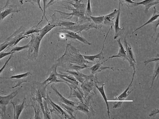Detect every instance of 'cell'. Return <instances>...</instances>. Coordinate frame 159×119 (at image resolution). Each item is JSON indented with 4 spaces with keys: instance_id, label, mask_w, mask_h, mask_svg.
<instances>
[{
    "instance_id": "obj_28",
    "label": "cell",
    "mask_w": 159,
    "mask_h": 119,
    "mask_svg": "<svg viewBox=\"0 0 159 119\" xmlns=\"http://www.w3.org/2000/svg\"><path fill=\"white\" fill-rule=\"evenodd\" d=\"M33 104L32 105L34 108L35 111L34 119L43 118V113L39 104L35 100L32 98Z\"/></svg>"
},
{
    "instance_id": "obj_29",
    "label": "cell",
    "mask_w": 159,
    "mask_h": 119,
    "mask_svg": "<svg viewBox=\"0 0 159 119\" xmlns=\"http://www.w3.org/2000/svg\"><path fill=\"white\" fill-rule=\"evenodd\" d=\"M25 99L23 102L20 104L14 105L13 103L14 110V119H17L19 118L20 116L25 107Z\"/></svg>"
},
{
    "instance_id": "obj_1",
    "label": "cell",
    "mask_w": 159,
    "mask_h": 119,
    "mask_svg": "<svg viewBox=\"0 0 159 119\" xmlns=\"http://www.w3.org/2000/svg\"><path fill=\"white\" fill-rule=\"evenodd\" d=\"M57 26H58L57 24L52 25L48 23L39 32L29 35L31 39L29 43L27 60H33L36 59L39 55V47L42 39L52 29Z\"/></svg>"
},
{
    "instance_id": "obj_44",
    "label": "cell",
    "mask_w": 159,
    "mask_h": 119,
    "mask_svg": "<svg viewBox=\"0 0 159 119\" xmlns=\"http://www.w3.org/2000/svg\"><path fill=\"white\" fill-rule=\"evenodd\" d=\"M64 0H50V1L46 5V9L48 7H49L50 6L53 5V4L55 3L56 2H57L58 1H63Z\"/></svg>"
},
{
    "instance_id": "obj_32",
    "label": "cell",
    "mask_w": 159,
    "mask_h": 119,
    "mask_svg": "<svg viewBox=\"0 0 159 119\" xmlns=\"http://www.w3.org/2000/svg\"><path fill=\"white\" fill-rule=\"evenodd\" d=\"M159 61L155 62V66L153 74L152 76V84L151 86V88H152L153 86V84L155 78L158 76L159 74Z\"/></svg>"
},
{
    "instance_id": "obj_34",
    "label": "cell",
    "mask_w": 159,
    "mask_h": 119,
    "mask_svg": "<svg viewBox=\"0 0 159 119\" xmlns=\"http://www.w3.org/2000/svg\"><path fill=\"white\" fill-rule=\"evenodd\" d=\"M31 75L30 72H26L25 73L18 74L16 75L11 76L9 77H1L0 78H6V79H20L23 77H25L28 76L29 75Z\"/></svg>"
},
{
    "instance_id": "obj_2",
    "label": "cell",
    "mask_w": 159,
    "mask_h": 119,
    "mask_svg": "<svg viewBox=\"0 0 159 119\" xmlns=\"http://www.w3.org/2000/svg\"><path fill=\"white\" fill-rule=\"evenodd\" d=\"M58 66L67 63L82 64L92 63L85 60L80 50L72 46L71 43H67L64 54L57 60Z\"/></svg>"
},
{
    "instance_id": "obj_35",
    "label": "cell",
    "mask_w": 159,
    "mask_h": 119,
    "mask_svg": "<svg viewBox=\"0 0 159 119\" xmlns=\"http://www.w3.org/2000/svg\"><path fill=\"white\" fill-rule=\"evenodd\" d=\"M120 4H124L126 5L128 7L134 6L136 2L132 0H118Z\"/></svg>"
},
{
    "instance_id": "obj_11",
    "label": "cell",
    "mask_w": 159,
    "mask_h": 119,
    "mask_svg": "<svg viewBox=\"0 0 159 119\" xmlns=\"http://www.w3.org/2000/svg\"><path fill=\"white\" fill-rule=\"evenodd\" d=\"M19 11L17 6L14 4L5 5L2 7H0V24L9 15L14 13H18Z\"/></svg>"
},
{
    "instance_id": "obj_15",
    "label": "cell",
    "mask_w": 159,
    "mask_h": 119,
    "mask_svg": "<svg viewBox=\"0 0 159 119\" xmlns=\"http://www.w3.org/2000/svg\"><path fill=\"white\" fill-rule=\"evenodd\" d=\"M118 10L115 9L111 13L104 16L103 24L111 26V29L114 25V22L117 16Z\"/></svg>"
},
{
    "instance_id": "obj_6",
    "label": "cell",
    "mask_w": 159,
    "mask_h": 119,
    "mask_svg": "<svg viewBox=\"0 0 159 119\" xmlns=\"http://www.w3.org/2000/svg\"><path fill=\"white\" fill-rule=\"evenodd\" d=\"M94 78L93 74L90 75L81 83L80 87L84 94V99L89 96L92 91L95 92L94 89L96 84L94 83Z\"/></svg>"
},
{
    "instance_id": "obj_30",
    "label": "cell",
    "mask_w": 159,
    "mask_h": 119,
    "mask_svg": "<svg viewBox=\"0 0 159 119\" xmlns=\"http://www.w3.org/2000/svg\"><path fill=\"white\" fill-rule=\"evenodd\" d=\"M105 85V84H102V86L99 87L96 84H95V87L99 91V92L101 94L102 98H103L105 103L106 104L107 109V113L108 115V118H110V110L109 108L108 103V101L107 100V97L105 94V91L104 89V86Z\"/></svg>"
},
{
    "instance_id": "obj_10",
    "label": "cell",
    "mask_w": 159,
    "mask_h": 119,
    "mask_svg": "<svg viewBox=\"0 0 159 119\" xmlns=\"http://www.w3.org/2000/svg\"><path fill=\"white\" fill-rule=\"evenodd\" d=\"M69 86L70 92L68 98H78L80 102H83L84 98V94L81 87L79 85H76L68 83L66 82Z\"/></svg>"
},
{
    "instance_id": "obj_43",
    "label": "cell",
    "mask_w": 159,
    "mask_h": 119,
    "mask_svg": "<svg viewBox=\"0 0 159 119\" xmlns=\"http://www.w3.org/2000/svg\"><path fill=\"white\" fill-rule=\"evenodd\" d=\"M43 16H44L45 18L47 20L48 22V20L47 19V18L46 17V16H45V14L46 13V5L47 2V0H43Z\"/></svg>"
},
{
    "instance_id": "obj_41",
    "label": "cell",
    "mask_w": 159,
    "mask_h": 119,
    "mask_svg": "<svg viewBox=\"0 0 159 119\" xmlns=\"http://www.w3.org/2000/svg\"><path fill=\"white\" fill-rule=\"evenodd\" d=\"M14 53H15V52H11V51L9 52H5L2 51L1 52H0V60L8 55L13 54Z\"/></svg>"
},
{
    "instance_id": "obj_33",
    "label": "cell",
    "mask_w": 159,
    "mask_h": 119,
    "mask_svg": "<svg viewBox=\"0 0 159 119\" xmlns=\"http://www.w3.org/2000/svg\"><path fill=\"white\" fill-rule=\"evenodd\" d=\"M44 104H43L44 107V111L45 112V116L43 118L44 119H50V115L51 114L49 108L48 107V103L47 100L46 98L44 99Z\"/></svg>"
},
{
    "instance_id": "obj_47",
    "label": "cell",
    "mask_w": 159,
    "mask_h": 119,
    "mask_svg": "<svg viewBox=\"0 0 159 119\" xmlns=\"http://www.w3.org/2000/svg\"><path fill=\"white\" fill-rule=\"evenodd\" d=\"M25 0H19V2L21 5H22L23 4V2Z\"/></svg>"
},
{
    "instance_id": "obj_42",
    "label": "cell",
    "mask_w": 159,
    "mask_h": 119,
    "mask_svg": "<svg viewBox=\"0 0 159 119\" xmlns=\"http://www.w3.org/2000/svg\"><path fill=\"white\" fill-rule=\"evenodd\" d=\"M12 55H13L12 54H11L9 57L8 58V59L5 62L4 65L2 67V68L0 69V74L2 72V71L4 69V68H5L8 62L11 59V58H12Z\"/></svg>"
},
{
    "instance_id": "obj_22",
    "label": "cell",
    "mask_w": 159,
    "mask_h": 119,
    "mask_svg": "<svg viewBox=\"0 0 159 119\" xmlns=\"http://www.w3.org/2000/svg\"><path fill=\"white\" fill-rule=\"evenodd\" d=\"M159 2V1H157V0H144L139 2H136L134 6L136 7L140 5L144 6L145 7L144 12L147 13L151 7L158 4Z\"/></svg>"
},
{
    "instance_id": "obj_48",
    "label": "cell",
    "mask_w": 159,
    "mask_h": 119,
    "mask_svg": "<svg viewBox=\"0 0 159 119\" xmlns=\"http://www.w3.org/2000/svg\"><path fill=\"white\" fill-rule=\"evenodd\" d=\"M9 1V0H7L6 3V4H5V5H8Z\"/></svg>"
},
{
    "instance_id": "obj_37",
    "label": "cell",
    "mask_w": 159,
    "mask_h": 119,
    "mask_svg": "<svg viewBox=\"0 0 159 119\" xmlns=\"http://www.w3.org/2000/svg\"><path fill=\"white\" fill-rule=\"evenodd\" d=\"M41 0H25L26 2H29L33 5L36 4L38 6L39 8L42 11L43 14V11L40 4V2Z\"/></svg>"
},
{
    "instance_id": "obj_25",
    "label": "cell",
    "mask_w": 159,
    "mask_h": 119,
    "mask_svg": "<svg viewBox=\"0 0 159 119\" xmlns=\"http://www.w3.org/2000/svg\"><path fill=\"white\" fill-rule=\"evenodd\" d=\"M18 89L7 96H1L0 95V104L5 106L7 105L16 95Z\"/></svg>"
},
{
    "instance_id": "obj_26",
    "label": "cell",
    "mask_w": 159,
    "mask_h": 119,
    "mask_svg": "<svg viewBox=\"0 0 159 119\" xmlns=\"http://www.w3.org/2000/svg\"><path fill=\"white\" fill-rule=\"evenodd\" d=\"M108 60V59L103 62L100 63H98L99 62H97L96 64L90 67L89 68V69L91 71L92 74H93L97 73L100 72L102 70L106 69H111V67L102 66V64Z\"/></svg>"
},
{
    "instance_id": "obj_36",
    "label": "cell",
    "mask_w": 159,
    "mask_h": 119,
    "mask_svg": "<svg viewBox=\"0 0 159 119\" xmlns=\"http://www.w3.org/2000/svg\"><path fill=\"white\" fill-rule=\"evenodd\" d=\"M29 43H28L27 44L22 46H16L13 48L10 51L11 52H15L16 51H18L24 49L28 48H29Z\"/></svg>"
},
{
    "instance_id": "obj_27",
    "label": "cell",
    "mask_w": 159,
    "mask_h": 119,
    "mask_svg": "<svg viewBox=\"0 0 159 119\" xmlns=\"http://www.w3.org/2000/svg\"><path fill=\"white\" fill-rule=\"evenodd\" d=\"M153 8L154 9L153 13L152 15V16L149 19L141 26L135 30L132 33V34H133L138 30H139V29L150 23H152L153 22L158 19L159 16V11L157 10L156 8V6L154 7Z\"/></svg>"
},
{
    "instance_id": "obj_12",
    "label": "cell",
    "mask_w": 159,
    "mask_h": 119,
    "mask_svg": "<svg viewBox=\"0 0 159 119\" xmlns=\"http://www.w3.org/2000/svg\"><path fill=\"white\" fill-rule=\"evenodd\" d=\"M124 40V46L125 48L127 56L128 59V61L130 64V67H132L134 70H135V64L136 63V62L134 58L132 48L130 44L127 42L126 40L125 39Z\"/></svg>"
},
{
    "instance_id": "obj_14",
    "label": "cell",
    "mask_w": 159,
    "mask_h": 119,
    "mask_svg": "<svg viewBox=\"0 0 159 119\" xmlns=\"http://www.w3.org/2000/svg\"><path fill=\"white\" fill-rule=\"evenodd\" d=\"M66 73L60 72V73H57V75L60 79L64 81V83H68L72 84L79 85V82L77 79L72 75L67 73Z\"/></svg>"
},
{
    "instance_id": "obj_40",
    "label": "cell",
    "mask_w": 159,
    "mask_h": 119,
    "mask_svg": "<svg viewBox=\"0 0 159 119\" xmlns=\"http://www.w3.org/2000/svg\"><path fill=\"white\" fill-rule=\"evenodd\" d=\"M159 55L158 54L157 55V57L156 58H152V59L146 60L143 62V63L145 65H146L149 62L153 61L156 62L157 61H159Z\"/></svg>"
},
{
    "instance_id": "obj_31",
    "label": "cell",
    "mask_w": 159,
    "mask_h": 119,
    "mask_svg": "<svg viewBox=\"0 0 159 119\" xmlns=\"http://www.w3.org/2000/svg\"><path fill=\"white\" fill-rule=\"evenodd\" d=\"M104 16H94L91 15L89 16V18L92 21L93 23L97 26V25H99L102 27V24H103Z\"/></svg>"
},
{
    "instance_id": "obj_16",
    "label": "cell",
    "mask_w": 159,
    "mask_h": 119,
    "mask_svg": "<svg viewBox=\"0 0 159 119\" xmlns=\"http://www.w3.org/2000/svg\"><path fill=\"white\" fill-rule=\"evenodd\" d=\"M111 29V28H110L108 31L107 33L105 38L103 42L102 47L100 53L97 55H83L84 58L85 60H88L94 62H95V59H99V60L98 62H99L100 60H103L104 58L103 51L104 48L105 42L107 37V35Z\"/></svg>"
},
{
    "instance_id": "obj_46",
    "label": "cell",
    "mask_w": 159,
    "mask_h": 119,
    "mask_svg": "<svg viewBox=\"0 0 159 119\" xmlns=\"http://www.w3.org/2000/svg\"><path fill=\"white\" fill-rule=\"evenodd\" d=\"M123 102V101H118V102L114 104L113 107V108H116L120 107Z\"/></svg>"
},
{
    "instance_id": "obj_5",
    "label": "cell",
    "mask_w": 159,
    "mask_h": 119,
    "mask_svg": "<svg viewBox=\"0 0 159 119\" xmlns=\"http://www.w3.org/2000/svg\"><path fill=\"white\" fill-rule=\"evenodd\" d=\"M59 32L61 33L60 35L61 37L72 40L88 45H90L91 44L84 37L82 34L72 31L65 29H62V30Z\"/></svg>"
},
{
    "instance_id": "obj_8",
    "label": "cell",
    "mask_w": 159,
    "mask_h": 119,
    "mask_svg": "<svg viewBox=\"0 0 159 119\" xmlns=\"http://www.w3.org/2000/svg\"><path fill=\"white\" fill-rule=\"evenodd\" d=\"M99 29L98 27L93 23L80 24L75 23L74 24L66 28L61 29L73 31L80 34H82L81 32L83 30H87L91 28Z\"/></svg>"
},
{
    "instance_id": "obj_19",
    "label": "cell",
    "mask_w": 159,
    "mask_h": 119,
    "mask_svg": "<svg viewBox=\"0 0 159 119\" xmlns=\"http://www.w3.org/2000/svg\"><path fill=\"white\" fill-rule=\"evenodd\" d=\"M51 88L57 94L61 103L67 105L75 107L77 102L71 101L65 98L59 92L57 88L53 85H52L51 86Z\"/></svg>"
},
{
    "instance_id": "obj_45",
    "label": "cell",
    "mask_w": 159,
    "mask_h": 119,
    "mask_svg": "<svg viewBox=\"0 0 159 119\" xmlns=\"http://www.w3.org/2000/svg\"><path fill=\"white\" fill-rule=\"evenodd\" d=\"M159 109H155L152 111L151 113L149 114L150 117H155L157 113H159Z\"/></svg>"
},
{
    "instance_id": "obj_39",
    "label": "cell",
    "mask_w": 159,
    "mask_h": 119,
    "mask_svg": "<svg viewBox=\"0 0 159 119\" xmlns=\"http://www.w3.org/2000/svg\"><path fill=\"white\" fill-rule=\"evenodd\" d=\"M10 45V43L7 40L4 42L0 44V52L2 51L7 47H9Z\"/></svg>"
},
{
    "instance_id": "obj_9",
    "label": "cell",
    "mask_w": 159,
    "mask_h": 119,
    "mask_svg": "<svg viewBox=\"0 0 159 119\" xmlns=\"http://www.w3.org/2000/svg\"><path fill=\"white\" fill-rule=\"evenodd\" d=\"M91 99V96L89 95L84 99L83 102H77L75 106V108L77 110L84 112L89 117H90V112L89 111L93 112H94L91 106L90 105Z\"/></svg>"
},
{
    "instance_id": "obj_13",
    "label": "cell",
    "mask_w": 159,
    "mask_h": 119,
    "mask_svg": "<svg viewBox=\"0 0 159 119\" xmlns=\"http://www.w3.org/2000/svg\"><path fill=\"white\" fill-rule=\"evenodd\" d=\"M120 4L119 3L118 12L114 23L115 32V35L114 37V39H116L118 37L123 33L125 30L124 27L120 28L119 26V19L120 12Z\"/></svg>"
},
{
    "instance_id": "obj_38",
    "label": "cell",
    "mask_w": 159,
    "mask_h": 119,
    "mask_svg": "<svg viewBox=\"0 0 159 119\" xmlns=\"http://www.w3.org/2000/svg\"><path fill=\"white\" fill-rule=\"evenodd\" d=\"M85 11L87 15L89 17L90 15H92V13L90 4V0H88Z\"/></svg>"
},
{
    "instance_id": "obj_21",
    "label": "cell",
    "mask_w": 159,
    "mask_h": 119,
    "mask_svg": "<svg viewBox=\"0 0 159 119\" xmlns=\"http://www.w3.org/2000/svg\"><path fill=\"white\" fill-rule=\"evenodd\" d=\"M59 104L61 107L67 113L71 119L76 118L78 110L75 107L67 105L61 102L59 103Z\"/></svg>"
},
{
    "instance_id": "obj_17",
    "label": "cell",
    "mask_w": 159,
    "mask_h": 119,
    "mask_svg": "<svg viewBox=\"0 0 159 119\" xmlns=\"http://www.w3.org/2000/svg\"><path fill=\"white\" fill-rule=\"evenodd\" d=\"M33 91L34 95L32 98L36 100L39 104L43 112V118L45 116V112L42 100L43 98L37 87L36 88L34 87Z\"/></svg>"
},
{
    "instance_id": "obj_24",
    "label": "cell",
    "mask_w": 159,
    "mask_h": 119,
    "mask_svg": "<svg viewBox=\"0 0 159 119\" xmlns=\"http://www.w3.org/2000/svg\"><path fill=\"white\" fill-rule=\"evenodd\" d=\"M136 71L135 70H134V73H133L132 78L131 80V81L129 85L128 86L125 90L119 96H118L117 98V99L119 101H124V100L129 95L130 93L133 90L132 89L130 91H129V90L132 86V84L134 79V77L135 73Z\"/></svg>"
},
{
    "instance_id": "obj_7",
    "label": "cell",
    "mask_w": 159,
    "mask_h": 119,
    "mask_svg": "<svg viewBox=\"0 0 159 119\" xmlns=\"http://www.w3.org/2000/svg\"><path fill=\"white\" fill-rule=\"evenodd\" d=\"M46 99L48 103H49L52 106V108H49L51 116L53 117L52 112L57 114L61 118L71 119L68 114L66 113L65 111L60 106L55 103L50 98L48 94H47Z\"/></svg>"
},
{
    "instance_id": "obj_23",
    "label": "cell",
    "mask_w": 159,
    "mask_h": 119,
    "mask_svg": "<svg viewBox=\"0 0 159 119\" xmlns=\"http://www.w3.org/2000/svg\"><path fill=\"white\" fill-rule=\"evenodd\" d=\"M65 72L73 76L80 83H82L84 80L88 77L89 75H85L81 72L71 70H66Z\"/></svg>"
},
{
    "instance_id": "obj_20",
    "label": "cell",
    "mask_w": 159,
    "mask_h": 119,
    "mask_svg": "<svg viewBox=\"0 0 159 119\" xmlns=\"http://www.w3.org/2000/svg\"><path fill=\"white\" fill-rule=\"evenodd\" d=\"M117 41L119 47V51L118 54L116 55H113L112 56H110L108 59H109L110 58L116 57L120 58L124 60H126L128 61V59L127 56L125 49L121 42L120 39H118L117 40Z\"/></svg>"
},
{
    "instance_id": "obj_18",
    "label": "cell",
    "mask_w": 159,
    "mask_h": 119,
    "mask_svg": "<svg viewBox=\"0 0 159 119\" xmlns=\"http://www.w3.org/2000/svg\"><path fill=\"white\" fill-rule=\"evenodd\" d=\"M61 66L66 69V70H71L79 71L82 69L87 68L89 66L85 64H80L72 63H67L61 65Z\"/></svg>"
},
{
    "instance_id": "obj_4",
    "label": "cell",
    "mask_w": 159,
    "mask_h": 119,
    "mask_svg": "<svg viewBox=\"0 0 159 119\" xmlns=\"http://www.w3.org/2000/svg\"><path fill=\"white\" fill-rule=\"evenodd\" d=\"M61 8H65L72 11L71 13H67L60 11L54 10L52 11L57 12L61 14L67 16H70V18L73 16H75L82 19H87L88 18L85 17V11H86L85 5L84 4L82 3L80 4L73 6V7L67 6L66 7L59 6Z\"/></svg>"
},
{
    "instance_id": "obj_3",
    "label": "cell",
    "mask_w": 159,
    "mask_h": 119,
    "mask_svg": "<svg viewBox=\"0 0 159 119\" xmlns=\"http://www.w3.org/2000/svg\"><path fill=\"white\" fill-rule=\"evenodd\" d=\"M58 66V64H54L48 71L49 76L42 83L36 82L35 84L40 92L43 94L46 93V88L50 84L58 82H63L64 81L60 80L57 75V68Z\"/></svg>"
}]
</instances>
